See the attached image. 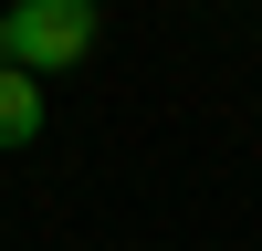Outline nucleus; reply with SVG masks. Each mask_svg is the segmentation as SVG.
<instances>
[{
	"mask_svg": "<svg viewBox=\"0 0 262 251\" xmlns=\"http://www.w3.org/2000/svg\"><path fill=\"white\" fill-rule=\"evenodd\" d=\"M42 136V84L21 63H0V146H32Z\"/></svg>",
	"mask_w": 262,
	"mask_h": 251,
	"instance_id": "obj_2",
	"label": "nucleus"
},
{
	"mask_svg": "<svg viewBox=\"0 0 262 251\" xmlns=\"http://www.w3.org/2000/svg\"><path fill=\"white\" fill-rule=\"evenodd\" d=\"M95 53V0H11L0 11V63H21V73H74V63Z\"/></svg>",
	"mask_w": 262,
	"mask_h": 251,
	"instance_id": "obj_1",
	"label": "nucleus"
}]
</instances>
